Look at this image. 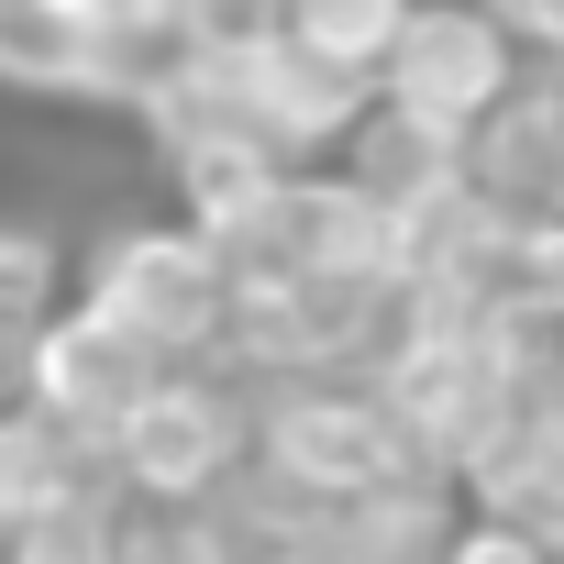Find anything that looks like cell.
<instances>
[{"label":"cell","mask_w":564,"mask_h":564,"mask_svg":"<svg viewBox=\"0 0 564 564\" xmlns=\"http://www.w3.org/2000/svg\"><path fill=\"white\" fill-rule=\"evenodd\" d=\"M399 23H410V0H289V45H311L322 67H355V78H377Z\"/></svg>","instance_id":"cell-11"},{"label":"cell","mask_w":564,"mask_h":564,"mask_svg":"<svg viewBox=\"0 0 564 564\" xmlns=\"http://www.w3.org/2000/svg\"><path fill=\"white\" fill-rule=\"evenodd\" d=\"M243 564H300V553H243Z\"/></svg>","instance_id":"cell-15"},{"label":"cell","mask_w":564,"mask_h":564,"mask_svg":"<svg viewBox=\"0 0 564 564\" xmlns=\"http://www.w3.org/2000/svg\"><path fill=\"white\" fill-rule=\"evenodd\" d=\"M78 300L100 311V322H122L155 366H199V355H232V276H221V254L177 221V232H111L100 254H89V276H78Z\"/></svg>","instance_id":"cell-4"},{"label":"cell","mask_w":564,"mask_h":564,"mask_svg":"<svg viewBox=\"0 0 564 564\" xmlns=\"http://www.w3.org/2000/svg\"><path fill=\"white\" fill-rule=\"evenodd\" d=\"M443 564H564L542 531H520V520H454L443 531Z\"/></svg>","instance_id":"cell-13"},{"label":"cell","mask_w":564,"mask_h":564,"mask_svg":"<svg viewBox=\"0 0 564 564\" xmlns=\"http://www.w3.org/2000/svg\"><path fill=\"white\" fill-rule=\"evenodd\" d=\"M333 177H344L366 210H388L399 232H421L443 199L476 188V177H465V144H443V133H421V122H399V111H366V133L333 155Z\"/></svg>","instance_id":"cell-6"},{"label":"cell","mask_w":564,"mask_h":564,"mask_svg":"<svg viewBox=\"0 0 564 564\" xmlns=\"http://www.w3.org/2000/svg\"><path fill=\"white\" fill-rule=\"evenodd\" d=\"M0 564H122V498L100 476H78L56 509H34L12 542H0Z\"/></svg>","instance_id":"cell-9"},{"label":"cell","mask_w":564,"mask_h":564,"mask_svg":"<svg viewBox=\"0 0 564 564\" xmlns=\"http://www.w3.org/2000/svg\"><path fill=\"white\" fill-rule=\"evenodd\" d=\"M254 476H276L311 509H355V498L421 487V454L377 399V377H289L254 410Z\"/></svg>","instance_id":"cell-1"},{"label":"cell","mask_w":564,"mask_h":564,"mask_svg":"<svg viewBox=\"0 0 564 564\" xmlns=\"http://www.w3.org/2000/svg\"><path fill=\"white\" fill-rule=\"evenodd\" d=\"M520 78H531V56L498 12H476V0H410L399 45L377 56V111H399L443 144H476L520 100Z\"/></svg>","instance_id":"cell-2"},{"label":"cell","mask_w":564,"mask_h":564,"mask_svg":"<svg viewBox=\"0 0 564 564\" xmlns=\"http://www.w3.org/2000/svg\"><path fill=\"white\" fill-rule=\"evenodd\" d=\"M78 476H89V465H78V454H67L34 410H0V542H12L34 509H56Z\"/></svg>","instance_id":"cell-10"},{"label":"cell","mask_w":564,"mask_h":564,"mask_svg":"<svg viewBox=\"0 0 564 564\" xmlns=\"http://www.w3.org/2000/svg\"><path fill=\"white\" fill-rule=\"evenodd\" d=\"M100 465H111V498H133L144 520H199V509L254 465V410H243L221 377L177 366V377L122 421V443H111Z\"/></svg>","instance_id":"cell-3"},{"label":"cell","mask_w":564,"mask_h":564,"mask_svg":"<svg viewBox=\"0 0 564 564\" xmlns=\"http://www.w3.org/2000/svg\"><path fill=\"white\" fill-rule=\"evenodd\" d=\"M177 34L188 56H254L289 34V0H177Z\"/></svg>","instance_id":"cell-12"},{"label":"cell","mask_w":564,"mask_h":564,"mask_svg":"<svg viewBox=\"0 0 564 564\" xmlns=\"http://www.w3.org/2000/svg\"><path fill=\"white\" fill-rule=\"evenodd\" d=\"M177 366H155L122 322H100L89 300H67V311H45L34 322V344H23V410L89 465V454H111L122 443V421L166 388Z\"/></svg>","instance_id":"cell-5"},{"label":"cell","mask_w":564,"mask_h":564,"mask_svg":"<svg viewBox=\"0 0 564 564\" xmlns=\"http://www.w3.org/2000/svg\"><path fill=\"white\" fill-rule=\"evenodd\" d=\"M166 177H177V210H188V232L210 243V232H232L243 210H265V199H276V177H300V166H276L254 133H232V144H199V155H177Z\"/></svg>","instance_id":"cell-8"},{"label":"cell","mask_w":564,"mask_h":564,"mask_svg":"<svg viewBox=\"0 0 564 564\" xmlns=\"http://www.w3.org/2000/svg\"><path fill=\"white\" fill-rule=\"evenodd\" d=\"M0 89L111 100V45L89 0H0Z\"/></svg>","instance_id":"cell-7"},{"label":"cell","mask_w":564,"mask_h":564,"mask_svg":"<svg viewBox=\"0 0 564 564\" xmlns=\"http://www.w3.org/2000/svg\"><path fill=\"white\" fill-rule=\"evenodd\" d=\"M509 34H520V56L542 67V78H564V0H509V12H498Z\"/></svg>","instance_id":"cell-14"}]
</instances>
